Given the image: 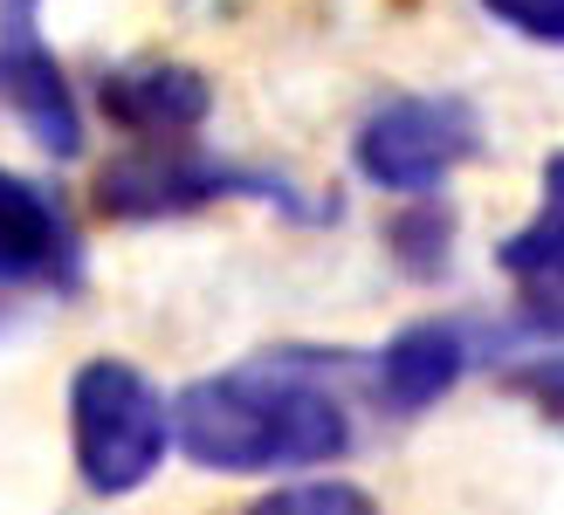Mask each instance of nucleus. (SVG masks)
<instances>
[{"mask_svg":"<svg viewBox=\"0 0 564 515\" xmlns=\"http://www.w3.org/2000/svg\"><path fill=\"white\" fill-rule=\"evenodd\" d=\"M165 413H173V447L207 474H282L351 453L345 398L296 351L207 371Z\"/></svg>","mask_w":564,"mask_h":515,"instance_id":"nucleus-1","label":"nucleus"},{"mask_svg":"<svg viewBox=\"0 0 564 515\" xmlns=\"http://www.w3.org/2000/svg\"><path fill=\"white\" fill-rule=\"evenodd\" d=\"M0 282L8 289H76L83 282V241L55 193L0 165Z\"/></svg>","mask_w":564,"mask_h":515,"instance_id":"nucleus-6","label":"nucleus"},{"mask_svg":"<svg viewBox=\"0 0 564 515\" xmlns=\"http://www.w3.org/2000/svg\"><path fill=\"white\" fill-rule=\"evenodd\" d=\"M455 234H462V220L447 199H413L406 213L386 220V254L406 282H441L455 269Z\"/></svg>","mask_w":564,"mask_h":515,"instance_id":"nucleus-10","label":"nucleus"},{"mask_svg":"<svg viewBox=\"0 0 564 515\" xmlns=\"http://www.w3.org/2000/svg\"><path fill=\"white\" fill-rule=\"evenodd\" d=\"M97 110H104L118 131L145 138V145H186V138L214 118V83H207V69H193V63L145 55V63L104 69Z\"/></svg>","mask_w":564,"mask_h":515,"instance_id":"nucleus-5","label":"nucleus"},{"mask_svg":"<svg viewBox=\"0 0 564 515\" xmlns=\"http://www.w3.org/2000/svg\"><path fill=\"white\" fill-rule=\"evenodd\" d=\"M220 199H262V207H282L290 220H317L324 213V207H310L282 172L228 165V158L193 152V145H138V152L110 158L97 172V213L118 220V227L186 220V213L220 207Z\"/></svg>","mask_w":564,"mask_h":515,"instance_id":"nucleus-3","label":"nucleus"},{"mask_svg":"<svg viewBox=\"0 0 564 515\" xmlns=\"http://www.w3.org/2000/svg\"><path fill=\"white\" fill-rule=\"evenodd\" d=\"M482 14H496L502 28H517V35L538 42V48L564 42V0H482Z\"/></svg>","mask_w":564,"mask_h":515,"instance_id":"nucleus-12","label":"nucleus"},{"mask_svg":"<svg viewBox=\"0 0 564 515\" xmlns=\"http://www.w3.org/2000/svg\"><path fill=\"white\" fill-rule=\"evenodd\" d=\"M69 440H76V474L104 502L138 495L165 468L173 447V413L165 392L138 371L131 358H90L69 379Z\"/></svg>","mask_w":564,"mask_h":515,"instance_id":"nucleus-2","label":"nucleus"},{"mask_svg":"<svg viewBox=\"0 0 564 515\" xmlns=\"http://www.w3.org/2000/svg\"><path fill=\"white\" fill-rule=\"evenodd\" d=\"M0 103L21 118L48 158L83 152V103L69 90V69L55 63V48L35 35V21H0Z\"/></svg>","mask_w":564,"mask_h":515,"instance_id":"nucleus-7","label":"nucleus"},{"mask_svg":"<svg viewBox=\"0 0 564 515\" xmlns=\"http://www.w3.org/2000/svg\"><path fill=\"white\" fill-rule=\"evenodd\" d=\"M496 269L517 282L523 296L557 303V269H564V158H544V207L530 227H517L510 241L496 248Z\"/></svg>","mask_w":564,"mask_h":515,"instance_id":"nucleus-9","label":"nucleus"},{"mask_svg":"<svg viewBox=\"0 0 564 515\" xmlns=\"http://www.w3.org/2000/svg\"><path fill=\"white\" fill-rule=\"evenodd\" d=\"M475 158H482V110L455 90L386 97L351 138L358 179L379 193H406V199H434Z\"/></svg>","mask_w":564,"mask_h":515,"instance_id":"nucleus-4","label":"nucleus"},{"mask_svg":"<svg viewBox=\"0 0 564 515\" xmlns=\"http://www.w3.org/2000/svg\"><path fill=\"white\" fill-rule=\"evenodd\" d=\"M468 364H475V343H468V330L455 317H420L406 330H392L386 351H379V364H372L379 406L400 413V419L434 413L441 398L468 379Z\"/></svg>","mask_w":564,"mask_h":515,"instance_id":"nucleus-8","label":"nucleus"},{"mask_svg":"<svg viewBox=\"0 0 564 515\" xmlns=\"http://www.w3.org/2000/svg\"><path fill=\"white\" fill-rule=\"evenodd\" d=\"M42 0H0V21H35Z\"/></svg>","mask_w":564,"mask_h":515,"instance_id":"nucleus-13","label":"nucleus"},{"mask_svg":"<svg viewBox=\"0 0 564 515\" xmlns=\"http://www.w3.org/2000/svg\"><path fill=\"white\" fill-rule=\"evenodd\" d=\"M248 515H379V502L358 481H290V489H269Z\"/></svg>","mask_w":564,"mask_h":515,"instance_id":"nucleus-11","label":"nucleus"}]
</instances>
